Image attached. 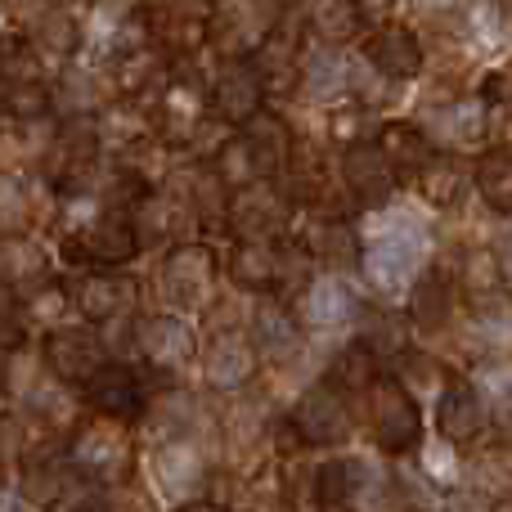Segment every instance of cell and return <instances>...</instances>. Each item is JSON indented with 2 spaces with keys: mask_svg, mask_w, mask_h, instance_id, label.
I'll list each match as a JSON object with an SVG mask.
<instances>
[{
  "mask_svg": "<svg viewBox=\"0 0 512 512\" xmlns=\"http://www.w3.org/2000/svg\"><path fill=\"white\" fill-rule=\"evenodd\" d=\"M72 512H113V504H99V499H90V504H81V508H72Z\"/></svg>",
  "mask_w": 512,
  "mask_h": 512,
  "instance_id": "55",
  "label": "cell"
},
{
  "mask_svg": "<svg viewBox=\"0 0 512 512\" xmlns=\"http://www.w3.org/2000/svg\"><path fill=\"white\" fill-rule=\"evenodd\" d=\"M360 342L369 346L378 360H387V355H405L409 319L391 315V310H364L360 315Z\"/></svg>",
  "mask_w": 512,
  "mask_h": 512,
  "instance_id": "41",
  "label": "cell"
},
{
  "mask_svg": "<svg viewBox=\"0 0 512 512\" xmlns=\"http://www.w3.org/2000/svg\"><path fill=\"white\" fill-rule=\"evenodd\" d=\"M486 400H481L477 387L468 382H450L441 391V405H436V427L450 445H472L481 432H486Z\"/></svg>",
  "mask_w": 512,
  "mask_h": 512,
  "instance_id": "26",
  "label": "cell"
},
{
  "mask_svg": "<svg viewBox=\"0 0 512 512\" xmlns=\"http://www.w3.org/2000/svg\"><path fill=\"white\" fill-rule=\"evenodd\" d=\"M288 432L306 450H333V445H342L351 436V396L319 378L315 387H306L297 396V405L288 414Z\"/></svg>",
  "mask_w": 512,
  "mask_h": 512,
  "instance_id": "10",
  "label": "cell"
},
{
  "mask_svg": "<svg viewBox=\"0 0 512 512\" xmlns=\"http://www.w3.org/2000/svg\"><path fill=\"white\" fill-rule=\"evenodd\" d=\"M27 36H32V45L41 50V59H54V63H68L72 54L86 45V27L68 14V5L32 14L27 18Z\"/></svg>",
  "mask_w": 512,
  "mask_h": 512,
  "instance_id": "31",
  "label": "cell"
},
{
  "mask_svg": "<svg viewBox=\"0 0 512 512\" xmlns=\"http://www.w3.org/2000/svg\"><path fill=\"white\" fill-rule=\"evenodd\" d=\"M135 221H140L144 243H162V248L189 243V234L198 230V216H194V203H189L185 185H162V189H153V194L140 203Z\"/></svg>",
  "mask_w": 512,
  "mask_h": 512,
  "instance_id": "22",
  "label": "cell"
},
{
  "mask_svg": "<svg viewBox=\"0 0 512 512\" xmlns=\"http://www.w3.org/2000/svg\"><path fill=\"white\" fill-rule=\"evenodd\" d=\"M265 95H270V90H265L261 72H256L252 63H225L212 77V86H207L216 122L239 126V131L265 113Z\"/></svg>",
  "mask_w": 512,
  "mask_h": 512,
  "instance_id": "18",
  "label": "cell"
},
{
  "mask_svg": "<svg viewBox=\"0 0 512 512\" xmlns=\"http://www.w3.org/2000/svg\"><path fill=\"white\" fill-rule=\"evenodd\" d=\"M256 355L265 364H288L301 355V342H306V324L292 306H283L279 297H261L252 306V328H248Z\"/></svg>",
  "mask_w": 512,
  "mask_h": 512,
  "instance_id": "20",
  "label": "cell"
},
{
  "mask_svg": "<svg viewBox=\"0 0 512 512\" xmlns=\"http://www.w3.org/2000/svg\"><path fill=\"white\" fill-rule=\"evenodd\" d=\"M113 360L108 355V342L95 324H59L45 333L41 342V364L50 369V378H59L63 387H86L104 364Z\"/></svg>",
  "mask_w": 512,
  "mask_h": 512,
  "instance_id": "11",
  "label": "cell"
},
{
  "mask_svg": "<svg viewBox=\"0 0 512 512\" xmlns=\"http://www.w3.org/2000/svg\"><path fill=\"white\" fill-rule=\"evenodd\" d=\"M9 122V113H5V104H0V126H5Z\"/></svg>",
  "mask_w": 512,
  "mask_h": 512,
  "instance_id": "56",
  "label": "cell"
},
{
  "mask_svg": "<svg viewBox=\"0 0 512 512\" xmlns=\"http://www.w3.org/2000/svg\"><path fill=\"white\" fill-rule=\"evenodd\" d=\"M378 364H382V360L369 351V346H364V342H351V346H342V351L328 360L324 382H333V387L346 391V396H364V391H369L373 382L382 378Z\"/></svg>",
  "mask_w": 512,
  "mask_h": 512,
  "instance_id": "36",
  "label": "cell"
},
{
  "mask_svg": "<svg viewBox=\"0 0 512 512\" xmlns=\"http://www.w3.org/2000/svg\"><path fill=\"white\" fill-rule=\"evenodd\" d=\"M301 248L310 252V261L328 265V270H337V274L364 256V243L355 239V230L346 221H315L306 230V243H301Z\"/></svg>",
  "mask_w": 512,
  "mask_h": 512,
  "instance_id": "35",
  "label": "cell"
},
{
  "mask_svg": "<svg viewBox=\"0 0 512 512\" xmlns=\"http://www.w3.org/2000/svg\"><path fill=\"white\" fill-rule=\"evenodd\" d=\"M454 288H459V283H454L450 274H436V270L418 274L414 297H409V324L423 328V333L445 328L454 315Z\"/></svg>",
  "mask_w": 512,
  "mask_h": 512,
  "instance_id": "32",
  "label": "cell"
},
{
  "mask_svg": "<svg viewBox=\"0 0 512 512\" xmlns=\"http://www.w3.org/2000/svg\"><path fill=\"white\" fill-rule=\"evenodd\" d=\"M72 292V310H77L86 324H117V319L135 315V301H140V283L126 270H81L68 283Z\"/></svg>",
  "mask_w": 512,
  "mask_h": 512,
  "instance_id": "14",
  "label": "cell"
},
{
  "mask_svg": "<svg viewBox=\"0 0 512 512\" xmlns=\"http://www.w3.org/2000/svg\"><path fill=\"white\" fill-rule=\"evenodd\" d=\"M504 149H508V153H512V122H508V144H504Z\"/></svg>",
  "mask_w": 512,
  "mask_h": 512,
  "instance_id": "57",
  "label": "cell"
},
{
  "mask_svg": "<svg viewBox=\"0 0 512 512\" xmlns=\"http://www.w3.org/2000/svg\"><path fill=\"white\" fill-rule=\"evenodd\" d=\"M216 423H221L225 450H252V445H261L265 436H270V405H265L261 396L239 391V400H234V405L225 409V418H216Z\"/></svg>",
  "mask_w": 512,
  "mask_h": 512,
  "instance_id": "33",
  "label": "cell"
},
{
  "mask_svg": "<svg viewBox=\"0 0 512 512\" xmlns=\"http://www.w3.org/2000/svg\"><path fill=\"white\" fill-rule=\"evenodd\" d=\"M140 248V221H135V212H122V207L90 203L86 216L63 230V256L86 265V270H126L140 256Z\"/></svg>",
  "mask_w": 512,
  "mask_h": 512,
  "instance_id": "1",
  "label": "cell"
},
{
  "mask_svg": "<svg viewBox=\"0 0 512 512\" xmlns=\"http://www.w3.org/2000/svg\"><path fill=\"white\" fill-rule=\"evenodd\" d=\"M212 171L225 180L230 189H248L256 185V162H252V153H248V144H243V135H230V140H221L216 144V153H212Z\"/></svg>",
  "mask_w": 512,
  "mask_h": 512,
  "instance_id": "45",
  "label": "cell"
},
{
  "mask_svg": "<svg viewBox=\"0 0 512 512\" xmlns=\"http://www.w3.org/2000/svg\"><path fill=\"white\" fill-rule=\"evenodd\" d=\"M32 189L18 171H0V239L23 234L32 225Z\"/></svg>",
  "mask_w": 512,
  "mask_h": 512,
  "instance_id": "43",
  "label": "cell"
},
{
  "mask_svg": "<svg viewBox=\"0 0 512 512\" xmlns=\"http://www.w3.org/2000/svg\"><path fill=\"white\" fill-rule=\"evenodd\" d=\"M198 369H203V382L212 391H230V396H239V391H248L256 369H261V355H256L248 333L230 328V333H212L203 342V351H198Z\"/></svg>",
  "mask_w": 512,
  "mask_h": 512,
  "instance_id": "17",
  "label": "cell"
},
{
  "mask_svg": "<svg viewBox=\"0 0 512 512\" xmlns=\"http://www.w3.org/2000/svg\"><path fill=\"white\" fill-rule=\"evenodd\" d=\"M239 135H243V144H248L261 180H283L292 171V162H297V135H292V126L283 122L279 113H261L256 122L243 126Z\"/></svg>",
  "mask_w": 512,
  "mask_h": 512,
  "instance_id": "24",
  "label": "cell"
},
{
  "mask_svg": "<svg viewBox=\"0 0 512 512\" xmlns=\"http://www.w3.org/2000/svg\"><path fill=\"white\" fill-rule=\"evenodd\" d=\"M306 27L310 23H301L297 14H283L279 27L265 36V45L248 59L252 68L261 72L270 95H292V90L301 86V68H306V50H310Z\"/></svg>",
  "mask_w": 512,
  "mask_h": 512,
  "instance_id": "15",
  "label": "cell"
},
{
  "mask_svg": "<svg viewBox=\"0 0 512 512\" xmlns=\"http://www.w3.org/2000/svg\"><path fill=\"white\" fill-rule=\"evenodd\" d=\"M436 122L450 126L454 140H477V135L486 131V122H481V108H477V104H454V108H445V113H436Z\"/></svg>",
  "mask_w": 512,
  "mask_h": 512,
  "instance_id": "47",
  "label": "cell"
},
{
  "mask_svg": "<svg viewBox=\"0 0 512 512\" xmlns=\"http://www.w3.org/2000/svg\"><path fill=\"white\" fill-rule=\"evenodd\" d=\"M297 315L306 328H342L351 319L364 315L360 292L351 288V279L337 270H324L306 283V292L297 297Z\"/></svg>",
  "mask_w": 512,
  "mask_h": 512,
  "instance_id": "21",
  "label": "cell"
},
{
  "mask_svg": "<svg viewBox=\"0 0 512 512\" xmlns=\"http://www.w3.org/2000/svg\"><path fill=\"white\" fill-rule=\"evenodd\" d=\"M490 396L495 409H512V364H499V369H486V387H481V400Z\"/></svg>",
  "mask_w": 512,
  "mask_h": 512,
  "instance_id": "49",
  "label": "cell"
},
{
  "mask_svg": "<svg viewBox=\"0 0 512 512\" xmlns=\"http://www.w3.org/2000/svg\"><path fill=\"white\" fill-rule=\"evenodd\" d=\"M27 328H32V319H27V306L23 297H18L14 288H5L0 283V355H18L27 346Z\"/></svg>",
  "mask_w": 512,
  "mask_h": 512,
  "instance_id": "46",
  "label": "cell"
},
{
  "mask_svg": "<svg viewBox=\"0 0 512 512\" xmlns=\"http://www.w3.org/2000/svg\"><path fill=\"white\" fill-rule=\"evenodd\" d=\"M50 90H54V113H59L63 122H72V117H99L108 108V95H104L108 86L95 72L68 68Z\"/></svg>",
  "mask_w": 512,
  "mask_h": 512,
  "instance_id": "34",
  "label": "cell"
},
{
  "mask_svg": "<svg viewBox=\"0 0 512 512\" xmlns=\"http://www.w3.org/2000/svg\"><path fill=\"white\" fill-rule=\"evenodd\" d=\"M504 261H499V252L490 248H477L463 256V274H459V288L468 301H477V306H486V301L499 297V288H504Z\"/></svg>",
  "mask_w": 512,
  "mask_h": 512,
  "instance_id": "37",
  "label": "cell"
},
{
  "mask_svg": "<svg viewBox=\"0 0 512 512\" xmlns=\"http://www.w3.org/2000/svg\"><path fill=\"white\" fill-rule=\"evenodd\" d=\"M0 104H5L9 122H41L54 113V90L45 81H18V86H0Z\"/></svg>",
  "mask_w": 512,
  "mask_h": 512,
  "instance_id": "42",
  "label": "cell"
},
{
  "mask_svg": "<svg viewBox=\"0 0 512 512\" xmlns=\"http://www.w3.org/2000/svg\"><path fill=\"white\" fill-rule=\"evenodd\" d=\"M364 63L387 81H414L418 72H423V45H418V36L409 32V27L387 23V27H378V32H369V41H364Z\"/></svg>",
  "mask_w": 512,
  "mask_h": 512,
  "instance_id": "25",
  "label": "cell"
},
{
  "mask_svg": "<svg viewBox=\"0 0 512 512\" xmlns=\"http://www.w3.org/2000/svg\"><path fill=\"white\" fill-rule=\"evenodd\" d=\"M486 99H490V104L512 108V59L499 72H490V77H486Z\"/></svg>",
  "mask_w": 512,
  "mask_h": 512,
  "instance_id": "50",
  "label": "cell"
},
{
  "mask_svg": "<svg viewBox=\"0 0 512 512\" xmlns=\"http://www.w3.org/2000/svg\"><path fill=\"white\" fill-rule=\"evenodd\" d=\"M337 171H342L346 189H351V198L360 207H387L400 185V176L378 153V144H351V149L342 153V162H337Z\"/></svg>",
  "mask_w": 512,
  "mask_h": 512,
  "instance_id": "23",
  "label": "cell"
},
{
  "mask_svg": "<svg viewBox=\"0 0 512 512\" xmlns=\"http://www.w3.org/2000/svg\"><path fill=\"white\" fill-rule=\"evenodd\" d=\"M364 414H369V432L373 445L382 454H409L423 441V409L409 396V387L400 378H378L364 391Z\"/></svg>",
  "mask_w": 512,
  "mask_h": 512,
  "instance_id": "7",
  "label": "cell"
},
{
  "mask_svg": "<svg viewBox=\"0 0 512 512\" xmlns=\"http://www.w3.org/2000/svg\"><path fill=\"white\" fill-rule=\"evenodd\" d=\"M171 512H234L225 504H212V499H198V504H185V508H171Z\"/></svg>",
  "mask_w": 512,
  "mask_h": 512,
  "instance_id": "52",
  "label": "cell"
},
{
  "mask_svg": "<svg viewBox=\"0 0 512 512\" xmlns=\"http://www.w3.org/2000/svg\"><path fill=\"white\" fill-rule=\"evenodd\" d=\"M50 270H54L50 252H45L36 239H27V234H9V239H0V283L14 288L18 297L45 288V283L54 279Z\"/></svg>",
  "mask_w": 512,
  "mask_h": 512,
  "instance_id": "27",
  "label": "cell"
},
{
  "mask_svg": "<svg viewBox=\"0 0 512 512\" xmlns=\"http://www.w3.org/2000/svg\"><path fill=\"white\" fill-rule=\"evenodd\" d=\"M207 409L203 400L194 396V391L185 387H167L158 391V396L149 400V409H144L140 418V432L149 436V445H162V441H203V423H207Z\"/></svg>",
  "mask_w": 512,
  "mask_h": 512,
  "instance_id": "19",
  "label": "cell"
},
{
  "mask_svg": "<svg viewBox=\"0 0 512 512\" xmlns=\"http://www.w3.org/2000/svg\"><path fill=\"white\" fill-rule=\"evenodd\" d=\"M207 459L212 454L203 450V441H162V445H149V481L167 504L185 508V504H198L203 499V486H207Z\"/></svg>",
  "mask_w": 512,
  "mask_h": 512,
  "instance_id": "13",
  "label": "cell"
},
{
  "mask_svg": "<svg viewBox=\"0 0 512 512\" xmlns=\"http://www.w3.org/2000/svg\"><path fill=\"white\" fill-rule=\"evenodd\" d=\"M90 486L95 481L63 454H45V459H32L18 468V499L36 512H72L81 504H90Z\"/></svg>",
  "mask_w": 512,
  "mask_h": 512,
  "instance_id": "9",
  "label": "cell"
},
{
  "mask_svg": "<svg viewBox=\"0 0 512 512\" xmlns=\"http://www.w3.org/2000/svg\"><path fill=\"white\" fill-rule=\"evenodd\" d=\"M373 144H378V153L400 180H418L427 171V162H432V144L414 122H382Z\"/></svg>",
  "mask_w": 512,
  "mask_h": 512,
  "instance_id": "29",
  "label": "cell"
},
{
  "mask_svg": "<svg viewBox=\"0 0 512 512\" xmlns=\"http://www.w3.org/2000/svg\"><path fill=\"white\" fill-rule=\"evenodd\" d=\"M360 126H364V108L360 104H337L333 113H328V131H333V140L337 144H364L360 140Z\"/></svg>",
  "mask_w": 512,
  "mask_h": 512,
  "instance_id": "48",
  "label": "cell"
},
{
  "mask_svg": "<svg viewBox=\"0 0 512 512\" xmlns=\"http://www.w3.org/2000/svg\"><path fill=\"white\" fill-rule=\"evenodd\" d=\"M418 194L427 198L432 207H454L463 194V185H468V176H463L459 162H445V158H432L427 162V171L414 180Z\"/></svg>",
  "mask_w": 512,
  "mask_h": 512,
  "instance_id": "44",
  "label": "cell"
},
{
  "mask_svg": "<svg viewBox=\"0 0 512 512\" xmlns=\"http://www.w3.org/2000/svg\"><path fill=\"white\" fill-rule=\"evenodd\" d=\"M360 0H310V27L324 45H342L360 32Z\"/></svg>",
  "mask_w": 512,
  "mask_h": 512,
  "instance_id": "38",
  "label": "cell"
},
{
  "mask_svg": "<svg viewBox=\"0 0 512 512\" xmlns=\"http://www.w3.org/2000/svg\"><path fill=\"white\" fill-rule=\"evenodd\" d=\"M472 185L486 198L495 212H512V153L508 149H490L486 158L472 171Z\"/></svg>",
  "mask_w": 512,
  "mask_h": 512,
  "instance_id": "40",
  "label": "cell"
},
{
  "mask_svg": "<svg viewBox=\"0 0 512 512\" xmlns=\"http://www.w3.org/2000/svg\"><path fill=\"white\" fill-rule=\"evenodd\" d=\"M68 459L86 472L95 486H117L126 481L135 463V432L131 423H117V418H86L77 432L68 436Z\"/></svg>",
  "mask_w": 512,
  "mask_h": 512,
  "instance_id": "6",
  "label": "cell"
},
{
  "mask_svg": "<svg viewBox=\"0 0 512 512\" xmlns=\"http://www.w3.org/2000/svg\"><path fill=\"white\" fill-rule=\"evenodd\" d=\"M131 342H135V355H140L149 369H162V373H176L198 360L194 328L180 315H167V310H162V315L131 319Z\"/></svg>",
  "mask_w": 512,
  "mask_h": 512,
  "instance_id": "16",
  "label": "cell"
},
{
  "mask_svg": "<svg viewBox=\"0 0 512 512\" xmlns=\"http://www.w3.org/2000/svg\"><path fill=\"white\" fill-rule=\"evenodd\" d=\"M45 59L32 45L27 32H0V86H18V81H41Z\"/></svg>",
  "mask_w": 512,
  "mask_h": 512,
  "instance_id": "39",
  "label": "cell"
},
{
  "mask_svg": "<svg viewBox=\"0 0 512 512\" xmlns=\"http://www.w3.org/2000/svg\"><path fill=\"white\" fill-rule=\"evenodd\" d=\"M18 5H27V14H41V9H59L68 0H18Z\"/></svg>",
  "mask_w": 512,
  "mask_h": 512,
  "instance_id": "54",
  "label": "cell"
},
{
  "mask_svg": "<svg viewBox=\"0 0 512 512\" xmlns=\"http://www.w3.org/2000/svg\"><path fill=\"white\" fill-rule=\"evenodd\" d=\"M445 512H495V504H490V495H481V490H454V495L445 499Z\"/></svg>",
  "mask_w": 512,
  "mask_h": 512,
  "instance_id": "51",
  "label": "cell"
},
{
  "mask_svg": "<svg viewBox=\"0 0 512 512\" xmlns=\"http://www.w3.org/2000/svg\"><path fill=\"white\" fill-rule=\"evenodd\" d=\"M387 5H391V0H360V14L364 18H378V14H387Z\"/></svg>",
  "mask_w": 512,
  "mask_h": 512,
  "instance_id": "53",
  "label": "cell"
},
{
  "mask_svg": "<svg viewBox=\"0 0 512 512\" xmlns=\"http://www.w3.org/2000/svg\"><path fill=\"white\" fill-rule=\"evenodd\" d=\"M99 158H104L99 117H72V122H59V131L50 135V144H45V153H41V167L59 194L81 198L95 189Z\"/></svg>",
  "mask_w": 512,
  "mask_h": 512,
  "instance_id": "3",
  "label": "cell"
},
{
  "mask_svg": "<svg viewBox=\"0 0 512 512\" xmlns=\"http://www.w3.org/2000/svg\"><path fill=\"white\" fill-rule=\"evenodd\" d=\"M297 198L283 180H256L248 189H234L230 198V234L239 243H283L292 230Z\"/></svg>",
  "mask_w": 512,
  "mask_h": 512,
  "instance_id": "8",
  "label": "cell"
},
{
  "mask_svg": "<svg viewBox=\"0 0 512 512\" xmlns=\"http://www.w3.org/2000/svg\"><path fill=\"white\" fill-rule=\"evenodd\" d=\"M427 261V230L414 216H391L382 230H373L364 239V274L373 279V288L382 292H400L409 283H418Z\"/></svg>",
  "mask_w": 512,
  "mask_h": 512,
  "instance_id": "2",
  "label": "cell"
},
{
  "mask_svg": "<svg viewBox=\"0 0 512 512\" xmlns=\"http://www.w3.org/2000/svg\"><path fill=\"white\" fill-rule=\"evenodd\" d=\"M81 405L99 418H117V423H131L140 427L144 409H149L153 391H149V378L144 369H135L131 360H108L86 387L77 391Z\"/></svg>",
  "mask_w": 512,
  "mask_h": 512,
  "instance_id": "12",
  "label": "cell"
},
{
  "mask_svg": "<svg viewBox=\"0 0 512 512\" xmlns=\"http://www.w3.org/2000/svg\"><path fill=\"white\" fill-rule=\"evenodd\" d=\"M216 274H221V261L207 243H176L162 256L158 274H153V292H158L162 310H203L212 301Z\"/></svg>",
  "mask_w": 512,
  "mask_h": 512,
  "instance_id": "5",
  "label": "cell"
},
{
  "mask_svg": "<svg viewBox=\"0 0 512 512\" xmlns=\"http://www.w3.org/2000/svg\"><path fill=\"white\" fill-rule=\"evenodd\" d=\"M234 512H292L288 472H283L279 459H261L256 468L243 472L239 495H234Z\"/></svg>",
  "mask_w": 512,
  "mask_h": 512,
  "instance_id": "30",
  "label": "cell"
},
{
  "mask_svg": "<svg viewBox=\"0 0 512 512\" xmlns=\"http://www.w3.org/2000/svg\"><path fill=\"white\" fill-rule=\"evenodd\" d=\"M369 481V463L364 459H324L315 463V508L346 512L360 504V490Z\"/></svg>",
  "mask_w": 512,
  "mask_h": 512,
  "instance_id": "28",
  "label": "cell"
},
{
  "mask_svg": "<svg viewBox=\"0 0 512 512\" xmlns=\"http://www.w3.org/2000/svg\"><path fill=\"white\" fill-rule=\"evenodd\" d=\"M274 0H212L207 5V45L230 63H248L265 45V36L279 27Z\"/></svg>",
  "mask_w": 512,
  "mask_h": 512,
  "instance_id": "4",
  "label": "cell"
}]
</instances>
